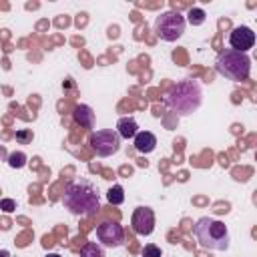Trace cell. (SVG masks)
Returning <instances> with one entry per match:
<instances>
[{
	"label": "cell",
	"mask_w": 257,
	"mask_h": 257,
	"mask_svg": "<svg viewBox=\"0 0 257 257\" xmlns=\"http://www.w3.org/2000/svg\"><path fill=\"white\" fill-rule=\"evenodd\" d=\"M229 44L237 52H247L255 44V32L249 26H235L229 34Z\"/></svg>",
	"instance_id": "9c48e42d"
},
{
	"label": "cell",
	"mask_w": 257,
	"mask_h": 257,
	"mask_svg": "<svg viewBox=\"0 0 257 257\" xmlns=\"http://www.w3.org/2000/svg\"><path fill=\"white\" fill-rule=\"evenodd\" d=\"M131 225H133L137 235H143V237L151 235L155 229V211L151 207H137L133 211Z\"/></svg>",
	"instance_id": "ba28073f"
},
{
	"label": "cell",
	"mask_w": 257,
	"mask_h": 257,
	"mask_svg": "<svg viewBox=\"0 0 257 257\" xmlns=\"http://www.w3.org/2000/svg\"><path fill=\"white\" fill-rule=\"evenodd\" d=\"M72 118L76 124L84 126V128H92L94 126V112L88 104H78L74 110H72Z\"/></svg>",
	"instance_id": "8fae6325"
},
{
	"label": "cell",
	"mask_w": 257,
	"mask_h": 257,
	"mask_svg": "<svg viewBox=\"0 0 257 257\" xmlns=\"http://www.w3.org/2000/svg\"><path fill=\"white\" fill-rule=\"evenodd\" d=\"M62 205L72 215L90 217L100 209V195L96 187L88 181H74L64 189Z\"/></svg>",
	"instance_id": "6da1fadb"
},
{
	"label": "cell",
	"mask_w": 257,
	"mask_h": 257,
	"mask_svg": "<svg viewBox=\"0 0 257 257\" xmlns=\"http://www.w3.org/2000/svg\"><path fill=\"white\" fill-rule=\"evenodd\" d=\"M157 147V137L151 133V131H139L135 135V149L143 155H149L153 153Z\"/></svg>",
	"instance_id": "30bf717a"
},
{
	"label": "cell",
	"mask_w": 257,
	"mask_h": 257,
	"mask_svg": "<svg viewBox=\"0 0 257 257\" xmlns=\"http://www.w3.org/2000/svg\"><path fill=\"white\" fill-rule=\"evenodd\" d=\"M88 143L98 157H110L120 149V137L112 128H100V131L90 133Z\"/></svg>",
	"instance_id": "8992f818"
},
{
	"label": "cell",
	"mask_w": 257,
	"mask_h": 257,
	"mask_svg": "<svg viewBox=\"0 0 257 257\" xmlns=\"http://www.w3.org/2000/svg\"><path fill=\"white\" fill-rule=\"evenodd\" d=\"M0 209H4L6 213H10V211L16 209V203H14L12 199H2V201H0Z\"/></svg>",
	"instance_id": "d6986e66"
},
{
	"label": "cell",
	"mask_w": 257,
	"mask_h": 257,
	"mask_svg": "<svg viewBox=\"0 0 257 257\" xmlns=\"http://www.w3.org/2000/svg\"><path fill=\"white\" fill-rule=\"evenodd\" d=\"M44 257H60L58 253H48V255H44Z\"/></svg>",
	"instance_id": "44dd1931"
},
{
	"label": "cell",
	"mask_w": 257,
	"mask_h": 257,
	"mask_svg": "<svg viewBox=\"0 0 257 257\" xmlns=\"http://www.w3.org/2000/svg\"><path fill=\"white\" fill-rule=\"evenodd\" d=\"M143 257H163V251H161V247H157L155 243H149V245H145V249H143Z\"/></svg>",
	"instance_id": "e0dca14e"
},
{
	"label": "cell",
	"mask_w": 257,
	"mask_h": 257,
	"mask_svg": "<svg viewBox=\"0 0 257 257\" xmlns=\"http://www.w3.org/2000/svg\"><path fill=\"white\" fill-rule=\"evenodd\" d=\"M26 161H28V157H26L22 151H14V153L8 155V165H10L12 169H22V167L26 165Z\"/></svg>",
	"instance_id": "2e32d148"
},
{
	"label": "cell",
	"mask_w": 257,
	"mask_h": 257,
	"mask_svg": "<svg viewBox=\"0 0 257 257\" xmlns=\"http://www.w3.org/2000/svg\"><path fill=\"white\" fill-rule=\"evenodd\" d=\"M96 239L104 247H120L124 243V231L116 221H102L96 225Z\"/></svg>",
	"instance_id": "52a82bcc"
},
{
	"label": "cell",
	"mask_w": 257,
	"mask_h": 257,
	"mask_svg": "<svg viewBox=\"0 0 257 257\" xmlns=\"http://www.w3.org/2000/svg\"><path fill=\"white\" fill-rule=\"evenodd\" d=\"M205 18H207V14H205L203 8H191V10L187 12V20H189L193 26H201V24L205 22Z\"/></svg>",
	"instance_id": "9a60e30c"
},
{
	"label": "cell",
	"mask_w": 257,
	"mask_h": 257,
	"mask_svg": "<svg viewBox=\"0 0 257 257\" xmlns=\"http://www.w3.org/2000/svg\"><path fill=\"white\" fill-rule=\"evenodd\" d=\"M0 257H10V253H8V251H4V249H2V251H0Z\"/></svg>",
	"instance_id": "ffe728a7"
},
{
	"label": "cell",
	"mask_w": 257,
	"mask_h": 257,
	"mask_svg": "<svg viewBox=\"0 0 257 257\" xmlns=\"http://www.w3.org/2000/svg\"><path fill=\"white\" fill-rule=\"evenodd\" d=\"M193 233H195L199 245L205 247V249H209V251H227L229 249V243H231L229 229L219 219L201 217L195 223Z\"/></svg>",
	"instance_id": "3957f363"
},
{
	"label": "cell",
	"mask_w": 257,
	"mask_h": 257,
	"mask_svg": "<svg viewBox=\"0 0 257 257\" xmlns=\"http://www.w3.org/2000/svg\"><path fill=\"white\" fill-rule=\"evenodd\" d=\"M185 16L177 10H167L155 18V34L165 42H175L185 32Z\"/></svg>",
	"instance_id": "5b68a950"
},
{
	"label": "cell",
	"mask_w": 257,
	"mask_h": 257,
	"mask_svg": "<svg viewBox=\"0 0 257 257\" xmlns=\"http://www.w3.org/2000/svg\"><path fill=\"white\" fill-rule=\"evenodd\" d=\"M106 199H108L110 205H120L124 201V189L120 185H112L106 193Z\"/></svg>",
	"instance_id": "5bb4252c"
},
{
	"label": "cell",
	"mask_w": 257,
	"mask_h": 257,
	"mask_svg": "<svg viewBox=\"0 0 257 257\" xmlns=\"http://www.w3.org/2000/svg\"><path fill=\"white\" fill-rule=\"evenodd\" d=\"M215 68L221 76H225L233 82H241V80L249 78L251 58L247 56V52H237L233 48H225V50L219 52Z\"/></svg>",
	"instance_id": "277c9868"
},
{
	"label": "cell",
	"mask_w": 257,
	"mask_h": 257,
	"mask_svg": "<svg viewBox=\"0 0 257 257\" xmlns=\"http://www.w3.org/2000/svg\"><path fill=\"white\" fill-rule=\"evenodd\" d=\"M80 257H104V251H102V247H100L98 243L88 241V243L82 245V249H80Z\"/></svg>",
	"instance_id": "4fadbf2b"
},
{
	"label": "cell",
	"mask_w": 257,
	"mask_h": 257,
	"mask_svg": "<svg viewBox=\"0 0 257 257\" xmlns=\"http://www.w3.org/2000/svg\"><path fill=\"white\" fill-rule=\"evenodd\" d=\"M203 102V90L201 84L197 80L191 78H183L177 84H173L169 88V92L165 94V104L175 110L179 116H187L193 114Z\"/></svg>",
	"instance_id": "7a4b0ae2"
},
{
	"label": "cell",
	"mask_w": 257,
	"mask_h": 257,
	"mask_svg": "<svg viewBox=\"0 0 257 257\" xmlns=\"http://www.w3.org/2000/svg\"><path fill=\"white\" fill-rule=\"evenodd\" d=\"M116 133L120 139H135V135L139 133V124L133 116H122L116 122Z\"/></svg>",
	"instance_id": "7c38bea8"
},
{
	"label": "cell",
	"mask_w": 257,
	"mask_h": 257,
	"mask_svg": "<svg viewBox=\"0 0 257 257\" xmlns=\"http://www.w3.org/2000/svg\"><path fill=\"white\" fill-rule=\"evenodd\" d=\"M16 141L22 143V145L30 143V141H32V131H30V128H22V131H18V133H16Z\"/></svg>",
	"instance_id": "ac0fdd59"
}]
</instances>
